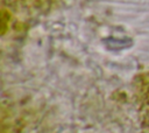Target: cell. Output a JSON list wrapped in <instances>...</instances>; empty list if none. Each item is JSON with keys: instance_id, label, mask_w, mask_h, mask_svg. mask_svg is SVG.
<instances>
[{"instance_id": "6da1fadb", "label": "cell", "mask_w": 149, "mask_h": 133, "mask_svg": "<svg viewBox=\"0 0 149 133\" xmlns=\"http://www.w3.org/2000/svg\"><path fill=\"white\" fill-rule=\"evenodd\" d=\"M140 93L139 99L141 103V112L143 114L144 124L149 127V75L147 78H144L141 83V86H139Z\"/></svg>"}]
</instances>
